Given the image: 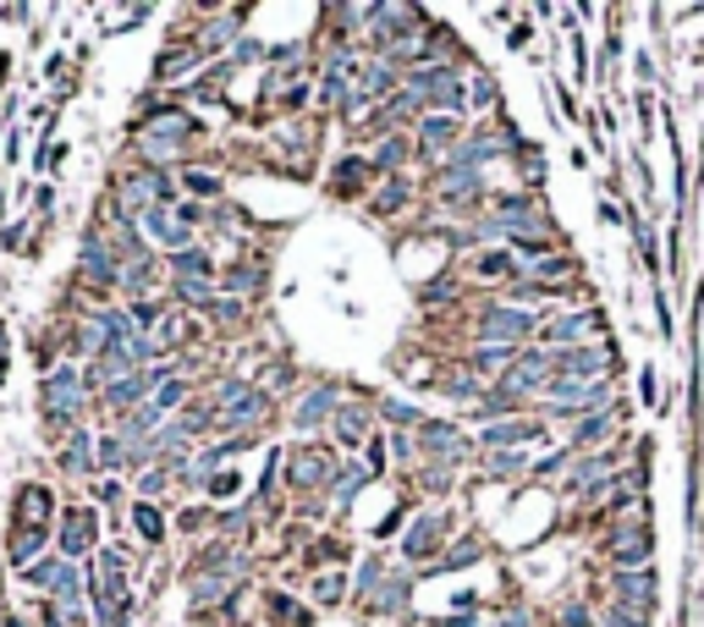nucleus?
<instances>
[{"label":"nucleus","mask_w":704,"mask_h":627,"mask_svg":"<svg viewBox=\"0 0 704 627\" xmlns=\"http://www.w3.org/2000/svg\"><path fill=\"white\" fill-rule=\"evenodd\" d=\"M540 402H545L550 419H583V413L611 408V380H561V375H550Z\"/></svg>","instance_id":"nucleus-1"},{"label":"nucleus","mask_w":704,"mask_h":627,"mask_svg":"<svg viewBox=\"0 0 704 627\" xmlns=\"http://www.w3.org/2000/svg\"><path fill=\"white\" fill-rule=\"evenodd\" d=\"M545 364H550V375H561V380H605V375L616 369L611 347H600V342H589V347H561V353H545Z\"/></svg>","instance_id":"nucleus-2"},{"label":"nucleus","mask_w":704,"mask_h":627,"mask_svg":"<svg viewBox=\"0 0 704 627\" xmlns=\"http://www.w3.org/2000/svg\"><path fill=\"white\" fill-rule=\"evenodd\" d=\"M545 380H550V364H545V347H523L507 369H501V380H496V391H507V397H518V402H529V397H540L545 391Z\"/></svg>","instance_id":"nucleus-3"},{"label":"nucleus","mask_w":704,"mask_h":627,"mask_svg":"<svg viewBox=\"0 0 704 627\" xmlns=\"http://www.w3.org/2000/svg\"><path fill=\"white\" fill-rule=\"evenodd\" d=\"M479 337L490 347H518V342L534 337V314L529 308H512V303H490L485 320H479Z\"/></svg>","instance_id":"nucleus-4"},{"label":"nucleus","mask_w":704,"mask_h":627,"mask_svg":"<svg viewBox=\"0 0 704 627\" xmlns=\"http://www.w3.org/2000/svg\"><path fill=\"white\" fill-rule=\"evenodd\" d=\"M594 337H600V314H594V308L556 314V320H545V331H540L545 353H561V347H589Z\"/></svg>","instance_id":"nucleus-5"},{"label":"nucleus","mask_w":704,"mask_h":627,"mask_svg":"<svg viewBox=\"0 0 704 627\" xmlns=\"http://www.w3.org/2000/svg\"><path fill=\"white\" fill-rule=\"evenodd\" d=\"M605 583H611V605H627V611H638V616H649V611L660 605V578H655V567L611 572Z\"/></svg>","instance_id":"nucleus-6"},{"label":"nucleus","mask_w":704,"mask_h":627,"mask_svg":"<svg viewBox=\"0 0 704 627\" xmlns=\"http://www.w3.org/2000/svg\"><path fill=\"white\" fill-rule=\"evenodd\" d=\"M83 413V375L78 369H56L45 380V419L50 424H72Z\"/></svg>","instance_id":"nucleus-7"},{"label":"nucleus","mask_w":704,"mask_h":627,"mask_svg":"<svg viewBox=\"0 0 704 627\" xmlns=\"http://www.w3.org/2000/svg\"><path fill=\"white\" fill-rule=\"evenodd\" d=\"M616 424H622V408L611 402V408H600V413H583V419H572V452L583 457V452H605V441L616 435Z\"/></svg>","instance_id":"nucleus-8"},{"label":"nucleus","mask_w":704,"mask_h":627,"mask_svg":"<svg viewBox=\"0 0 704 627\" xmlns=\"http://www.w3.org/2000/svg\"><path fill=\"white\" fill-rule=\"evenodd\" d=\"M545 435V424L540 419H523V413H512V419H496V424H485V452H518L523 441H540Z\"/></svg>","instance_id":"nucleus-9"},{"label":"nucleus","mask_w":704,"mask_h":627,"mask_svg":"<svg viewBox=\"0 0 704 627\" xmlns=\"http://www.w3.org/2000/svg\"><path fill=\"white\" fill-rule=\"evenodd\" d=\"M29 578L34 583H45L61 605H78V578H72V567H56V561H45V567H29Z\"/></svg>","instance_id":"nucleus-10"},{"label":"nucleus","mask_w":704,"mask_h":627,"mask_svg":"<svg viewBox=\"0 0 704 627\" xmlns=\"http://www.w3.org/2000/svg\"><path fill=\"white\" fill-rule=\"evenodd\" d=\"M89 539H94V512H89V506H72V512H67V528H61L67 556H89Z\"/></svg>","instance_id":"nucleus-11"},{"label":"nucleus","mask_w":704,"mask_h":627,"mask_svg":"<svg viewBox=\"0 0 704 627\" xmlns=\"http://www.w3.org/2000/svg\"><path fill=\"white\" fill-rule=\"evenodd\" d=\"M419 430H424V446H430V452H441V457H446V468H452V463H457V457H463V452H468V441H463V435H457V430H452V424H430V419H424V424H419Z\"/></svg>","instance_id":"nucleus-12"},{"label":"nucleus","mask_w":704,"mask_h":627,"mask_svg":"<svg viewBox=\"0 0 704 627\" xmlns=\"http://www.w3.org/2000/svg\"><path fill=\"white\" fill-rule=\"evenodd\" d=\"M419 133H424L430 149H452L457 133H463V122H457V116H419Z\"/></svg>","instance_id":"nucleus-13"},{"label":"nucleus","mask_w":704,"mask_h":627,"mask_svg":"<svg viewBox=\"0 0 704 627\" xmlns=\"http://www.w3.org/2000/svg\"><path fill=\"white\" fill-rule=\"evenodd\" d=\"M441 528H446V523H441V512H424V517L413 523V534L402 539V556H424V550L441 539Z\"/></svg>","instance_id":"nucleus-14"},{"label":"nucleus","mask_w":704,"mask_h":627,"mask_svg":"<svg viewBox=\"0 0 704 627\" xmlns=\"http://www.w3.org/2000/svg\"><path fill=\"white\" fill-rule=\"evenodd\" d=\"M155 380H166V375H149V369H133V375H122V380L111 386V402H116V408H127V402H138V397H144V391H149Z\"/></svg>","instance_id":"nucleus-15"},{"label":"nucleus","mask_w":704,"mask_h":627,"mask_svg":"<svg viewBox=\"0 0 704 627\" xmlns=\"http://www.w3.org/2000/svg\"><path fill=\"white\" fill-rule=\"evenodd\" d=\"M61 463H67V474H89V468H94V441H89V430H72Z\"/></svg>","instance_id":"nucleus-16"},{"label":"nucleus","mask_w":704,"mask_h":627,"mask_svg":"<svg viewBox=\"0 0 704 627\" xmlns=\"http://www.w3.org/2000/svg\"><path fill=\"white\" fill-rule=\"evenodd\" d=\"M330 408H336V391H330V386H319L314 397H303V402H297V430H308V424H319V419H325Z\"/></svg>","instance_id":"nucleus-17"},{"label":"nucleus","mask_w":704,"mask_h":627,"mask_svg":"<svg viewBox=\"0 0 704 627\" xmlns=\"http://www.w3.org/2000/svg\"><path fill=\"white\" fill-rule=\"evenodd\" d=\"M292 479H297V485H325V479H330V463H325L319 452H297V457H292Z\"/></svg>","instance_id":"nucleus-18"},{"label":"nucleus","mask_w":704,"mask_h":627,"mask_svg":"<svg viewBox=\"0 0 704 627\" xmlns=\"http://www.w3.org/2000/svg\"><path fill=\"white\" fill-rule=\"evenodd\" d=\"M594 627H655V622L638 616V611H627V605H611V600H605V605L594 611Z\"/></svg>","instance_id":"nucleus-19"},{"label":"nucleus","mask_w":704,"mask_h":627,"mask_svg":"<svg viewBox=\"0 0 704 627\" xmlns=\"http://www.w3.org/2000/svg\"><path fill=\"white\" fill-rule=\"evenodd\" d=\"M336 441H341V446H359V441H364V413H359V408H341V413H336Z\"/></svg>","instance_id":"nucleus-20"},{"label":"nucleus","mask_w":704,"mask_h":627,"mask_svg":"<svg viewBox=\"0 0 704 627\" xmlns=\"http://www.w3.org/2000/svg\"><path fill=\"white\" fill-rule=\"evenodd\" d=\"M446 397H457V402H485V386L474 380V375H452V380H435Z\"/></svg>","instance_id":"nucleus-21"},{"label":"nucleus","mask_w":704,"mask_h":627,"mask_svg":"<svg viewBox=\"0 0 704 627\" xmlns=\"http://www.w3.org/2000/svg\"><path fill=\"white\" fill-rule=\"evenodd\" d=\"M556 622H561V627H594V605H589V600H561Z\"/></svg>","instance_id":"nucleus-22"},{"label":"nucleus","mask_w":704,"mask_h":627,"mask_svg":"<svg viewBox=\"0 0 704 627\" xmlns=\"http://www.w3.org/2000/svg\"><path fill=\"white\" fill-rule=\"evenodd\" d=\"M523 468V452H490L485 457V474H496V479H512Z\"/></svg>","instance_id":"nucleus-23"},{"label":"nucleus","mask_w":704,"mask_h":627,"mask_svg":"<svg viewBox=\"0 0 704 627\" xmlns=\"http://www.w3.org/2000/svg\"><path fill=\"white\" fill-rule=\"evenodd\" d=\"M83 270H89L94 281H111V259H105V242H89V248H83Z\"/></svg>","instance_id":"nucleus-24"},{"label":"nucleus","mask_w":704,"mask_h":627,"mask_svg":"<svg viewBox=\"0 0 704 627\" xmlns=\"http://www.w3.org/2000/svg\"><path fill=\"white\" fill-rule=\"evenodd\" d=\"M259 413H264V397H248L242 408H231V413L220 419V430H242V424H248V419H259Z\"/></svg>","instance_id":"nucleus-25"},{"label":"nucleus","mask_w":704,"mask_h":627,"mask_svg":"<svg viewBox=\"0 0 704 627\" xmlns=\"http://www.w3.org/2000/svg\"><path fill=\"white\" fill-rule=\"evenodd\" d=\"M512 358H518V347H479V353H474L479 369H507Z\"/></svg>","instance_id":"nucleus-26"},{"label":"nucleus","mask_w":704,"mask_h":627,"mask_svg":"<svg viewBox=\"0 0 704 627\" xmlns=\"http://www.w3.org/2000/svg\"><path fill=\"white\" fill-rule=\"evenodd\" d=\"M381 413H386L391 424H402V430H413V424H424V419H419V408H413V402H397V397H391V402H386Z\"/></svg>","instance_id":"nucleus-27"},{"label":"nucleus","mask_w":704,"mask_h":627,"mask_svg":"<svg viewBox=\"0 0 704 627\" xmlns=\"http://www.w3.org/2000/svg\"><path fill=\"white\" fill-rule=\"evenodd\" d=\"M149 424H155V408L127 413V419H122V441H144V435H149Z\"/></svg>","instance_id":"nucleus-28"},{"label":"nucleus","mask_w":704,"mask_h":627,"mask_svg":"<svg viewBox=\"0 0 704 627\" xmlns=\"http://www.w3.org/2000/svg\"><path fill=\"white\" fill-rule=\"evenodd\" d=\"M408 155H413V149H408V138H386V144H381V166H386V171H397Z\"/></svg>","instance_id":"nucleus-29"},{"label":"nucleus","mask_w":704,"mask_h":627,"mask_svg":"<svg viewBox=\"0 0 704 627\" xmlns=\"http://www.w3.org/2000/svg\"><path fill=\"white\" fill-rule=\"evenodd\" d=\"M479 275H512V253H479Z\"/></svg>","instance_id":"nucleus-30"},{"label":"nucleus","mask_w":704,"mask_h":627,"mask_svg":"<svg viewBox=\"0 0 704 627\" xmlns=\"http://www.w3.org/2000/svg\"><path fill=\"white\" fill-rule=\"evenodd\" d=\"M166 193V182L160 176H138V182H127V198H160Z\"/></svg>","instance_id":"nucleus-31"},{"label":"nucleus","mask_w":704,"mask_h":627,"mask_svg":"<svg viewBox=\"0 0 704 627\" xmlns=\"http://www.w3.org/2000/svg\"><path fill=\"white\" fill-rule=\"evenodd\" d=\"M375 204H381L386 215H391V209H402V204H408V182H391V187H386V193H381Z\"/></svg>","instance_id":"nucleus-32"},{"label":"nucleus","mask_w":704,"mask_h":627,"mask_svg":"<svg viewBox=\"0 0 704 627\" xmlns=\"http://www.w3.org/2000/svg\"><path fill=\"white\" fill-rule=\"evenodd\" d=\"M177 297H182V303H204V308H209V303H215V297H209V286H204V281H182V286H177Z\"/></svg>","instance_id":"nucleus-33"},{"label":"nucleus","mask_w":704,"mask_h":627,"mask_svg":"<svg viewBox=\"0 0 704 627\" xmlns=\"http://www.w3.org/2000/svg\"><path fill=\"white\" fill-rule=\"evenodd\" d=\"M133 517H138V528H144L149 539H160V517H155V506H133Z\"/></svg>","instance_id":"nucleus-34"},{"label":"nucleus","mask_w":704,"mask_h":627,"mask_svg":"<svg viewBox=\"0 0 704 627\" xmlns=\"http://www.w3.org/2000/svg\"><path fill=\"white\" fill-rule=\"evenodd\" d=\"M468 561H479V545H474V539H468V545H457V550H452L441 567H468Z\"/></svg>","instance_id":"nucleus-35"},{"label":"nucleus","mask_w":704,"mask_h":627,"mask_svg":"<svg viewBox=\"0 0 704 627\" xmlns=\"http://www.w3.org/2000/svg\"><path fill=\"white\" fill-rule=\"evenodd\" d=\"M314 594H319V600L330 605V600L341 594V578H336V572H325V578H314Z\"/></svg>","instance_id":"nucleus-36"},{"label":"nucleus","mask_w":704,"mask_h":627,"mask_svg":"<svg viewBox=\"0 0 704 627\" xmlns=\"http://www.w3.org/2000/svg\"><path fill=\"white\" fill-rule=\"evenodd\" d=\"M424 485H430V490H446V485H452V468H446V463L424 468Z\"/></svg>","instance_id":"nucleus-37"},{"label":"nucleus","mask_w":704,"mask_h":627,"mask_svg":"<svg viewBox=\"0 0 704 627\" xmlns=\"http://www.w3.org/2000/svg\"><path fill=\"white\" fill-rule=\"evenodd\" d=\"M496 627H534V616L523 611V605H512V611H501V622Z\"/></svg>","instance_id":"nucleus-38"},{"label":"nucleus","mask_w":704,"mask_h":627,"mask_svg":"<svg viewBox=\"0 0 704 627\" xmlns=\"http://www.w3.org/2000/svg\"><path fill=\"white\" fill-rule=\"evenodd\" d=\"M391 89V67H370V94H386Z\"/></svg>","instance_id":"nucleus-39"},{"label":"nucleus","mask_w":704,"mask_h":627,"mask_svg":"<svg viewBox=\"0 0 704 627\" xmlns=\"http://www.w3.org/2000/svg\"><path fill=\"white\" fill-rule=\"evenodd\" d=\"M188 187H193V193H220V182L204 176V171H188Z\"/></svg>","instance_id":"nucleus-40"},{"label":"nucleus","mask_w":704,"mask_h":627,"mask_svg":"<svg viewBox=\"0 0 704 627\" xmlns=\"http://www.w3.org/2000/svg\"><path fill=\"white\" fill-rule=\"evenodd\" d=\"M177 270H193V275H204V270H209V259H204V253H177Z\"/></svg>","instance_id":"nucleus-41"},{"label":"nucleus","mask_w":704,"mask_h":627,"mask_svg":"<svg viewBox=\"0 0 704 627\" xmlns=\"http://www.w3.org/2000/svg\"><path fill=\"white\" fill-rule=\"evenodd\" d=\"M474 105H496V83H490V78L474 83Z\"/></svg>","instance_id":"nucleus-42"},{"label":"nucleus","mask_w":704,"mask_h":627,"mask_svg":"<svg viewBox=\"0 0 704 627\" xmlns=\"http://www.w3.org/2000/svg\"><path fill=\"white\" fill-rule=\"evenodd\" d=\"M100 457H105V468H122V457H127V452H122V441H105V452H100Z\"/></svg>","instance_id":"nucleus-43"},{"label":"nucleus","mask_w":704,"mask_h":627,"mask_svg":"<svg viewBox=\"0 0 704 627\" xmlns=\"http://www.w3.org/2000/svg\"><path fill=\"white\" fill-rule=\"evenodd\" d=\"M182 337V326H177V314H166V320H160V342H177Z\"/></svg>","instance_id":"nucleus-44"}]
</instances>
